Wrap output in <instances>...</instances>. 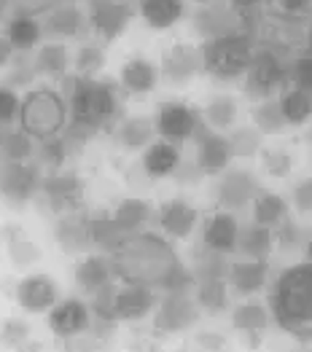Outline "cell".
I'll list each match as a JSON object with an SVG mask.
<instances>
[{
    "label": "cell",
    "mask_w": 312,
    "mask_h": 352,
    "mask_svg": "<svg viewBox=\"0 0 312 352\" xmlns=\"http://www.w3.org/2000/svg\"><path fill=\"white\" fill-rule=\"evenodd\" d=\"M114 274L121 283H135L145 288H165L167 294H189L197 277L178 261L167 239L159 234H129L111 253Z\"/></svg>",
    "instance_id": "6da1fadb"
},
{
    "label": "cell",
    "mask_w": 312,
    "mask_h": 352,
    "mask_svg": "<svg viewBox=\"0 0 312 352\" xmlns=\"http://www.w3.org/2000/svg\"><path fill=\"white\" fill-rule=\"evenodd\" d=\"M269 304L283 331L312 342V264L285 269L272 288Z\"/></svg>",
    "instance_id": "7a4b0ae2"
},
{
    "label": "cell",
    "mask_w": 312,
    "mask_h": 352,
    "mask_svg": "<svg viewBox=\"0 0 312 352\" xmlns=\"http://www.w3.org/2000/svg\"><path fill=\"white\" fill-rule=\"evenodd\" d=\"M62 94L67 100L70 121L89 132L108 126L118 113V94L108 81H97L86 76H67L62 78Z\"/></svg>",
    "instance_id": "3957f363"
},
{
    "label": "cell",
    "mask_w": 312,
    "mask_h": 352,
    "mask_svg": "<svg viewBox=\"0 0 312 352\" xmlns=\"http://www.w3.org/2000/svg\"><path fill=\"white\" fill-rule=\"evenodd\" d=\"M70 111H67V100L65 94L52 87L32 89L28 97L22 100V111H19V126L28 132L32 140H46V138H57L67 129Z\"/></svg>",
    "instance_id": "277c9868"
},
{
    "label": "cell",
    "mask_w": 312,
    "mask_h": 352,
    "mask_svg": "<svg viewBox=\"0 0 312 352\" xmlns=\"http://www.w3.org/2000/svg\"><path fill=\"white\" fill-rule=\"evenodd\" d=\"M253 41L242 32H224L207 38L202 46V70L218 81L242 78L253 62Z\"/></svg>",
    "instance_id": "5b68a950"
},
{
    "label": "cell",
    "mask_w": 312,
    "mask_h": 352,
    "mask_svg": "<svg viewBox=\"0 0 312 352\" xmlns=\"http://www.w3.org/2000/svg\"><path fill=\"white\" fill-rule=\"evenodd\" d=\"M288 78V67L272 49H261L245 73V94L253 100H269Z\"/></svg>",
    "instance_id": "8992f818"
},
{
    "label": "cell",
    "mask_w": 312,
    "mask_h": 352,
    "mask_svg": "<svg viewBox=\"0 0 312 352\" xmlns=\"http://www.w3.org/2000/svg\"><path fill=\"white\" fill-rule=\"evenodd\" d=\"M156 135L167 143H186L191 138L199 135V111L194 105H186V102H178V100H170V102H162L156 108Z\"/></svg>",
    "instance_id": "52a82bcc"
},
{
    "label": "cell",
    "mask_w": 312,
    "mask_h": 352,
    "mask_svg": "<svg viewBox=\"0 0 312 352\" xmlns=\"http://www.w3.org/2000/svg\"><path fill=\"white\" fill-rule=\"evenodd\" d=\"M41 173L35 164L30 162H3L0 164V194L14 202V205H25L41 191Z\"/></svg>",
    "instance_id": "ba28073f"
},
{
    "label": "cell",
    "mask_w": 312,
    "mask_h": 352,
    "mask_svg": "<svg viewBox=\"0 0 312 352\" xmlns=\"http://www.w3.org/2000/svg\"><path fill=\"white\" fill-rule=\"evenodd\" d=\"M41 191L46 197L49 207L54 212H76L84 202V183L76 173H59L54 170L49 177H43Z\"/></svg>",
    "instance_id": "9c48e42d"
},
{
    "label": "cell",
    "mask_w": 312,
    "mask_h": 352,
    "mask_svg": "<svg viewBox=\"0 0 312 352\" xmlns=\"http://www.w3.org/2000/svg\"><path fill=\"white\" fill-rule=\"evenodd\" d=\"M92 325V309L81 298H65L49 312V328L57 339H73L89 331Z\"/></svg>",
    "instance_id": "30bf717a"
},
{
    "label": "cell",
    "mask_w": 312,
    "mask_h": 352,
    "mask_svg": "<svg viewBox=\"0 0 312 352\" xmlns=\"http://www.w3.org/2000/svg\"><path fill=\"white\" fill-rule=\"evenodd\" d=\"M17 301L22 304V309H28L32 315L52 312L59 301L57 283L49 274H28L17 285Z\"/></svg>",
    "instance_id": "8fae6325"
},
{
    "label": "cell",
    "mask_w": 312,
    "mask_h": 352,
    "mask_svg": "<svg viewBox=\"0 0 312 352\" xmlns=\"http://www.w3.org/2000/svg\"><path fill=\"white\" fill-rule=\"evenodd\" d=\"M116 320H127L135 323L143 320L145 315H151L159 307V298L154 294V288L135 285V283H124L121 288H116Z\"/></svg>",
    "instance_id": "7c38bea8"
},
{
    "label": "cell",
    "mask_w": 312,
    "mask_h": 352,
    "mask_svg": "<svg viewBox=\"0 0 312 352\" xmlns=\"http://www.w3.org/2000/svg\"><path fill=\"white\" fill-rule=\"evenodd\" d=\"M132 11L124 0H89V25L103 41H114L127 28Z\"/></svg>",
    "instance_id": "4fadbf2b"
},
{
    "label": "cell",
    "mask_w": 312,
    "mask_h": 352,
    "mask_svg": "<svg viewBox=\"0 0 312 352\" xmlns=\"http://www.w3.org/2000/svg\"><path fill=\"white\" fill-rule=\"evenodd\" d=\"M199 318L197 301L189 294H167V298L156 307V328L165 333H178L194 325Z\"/></svg>",
    "instance_id": "5bb4252c"
},
{
    "label": "cell",
    "mask_w": 312,
    "mask_h": 352,
    "mask_svg": "<svg viewBox=\"0 0 312 352\" xmlns=\"http://www.w3.org/2000/svg\"><path fill=\"white\" fill-rule=\"evenodd\" d=\"M237 239H240V223L229 210L216 212V215L207 218L205 234H202L205 250L218 253V256H229V253L237 250Z\"/></svg>",
    "instance_id": "9a60e30c"
},
{
    "label": "cell",
    "mask_w": 312,
    "mask_h": 352,
    "mask_svg": "<svg viewBox=\"0 0 312 352\" xmlns=\"http://www.w3.org/2000/svg\"><path fill=\"white\" fill-rule=\"evenodd\" d=\"M156 221H159V229L172 239H186L197 229L199 223V212L194 205H189L186 199H170L159 207L156 212Z\"/></svg>",
    "instance_id": "2e32d148"
},
{
    "label": "cell",
    "mask_w": 312,
    "mask_h": 352,
    "mask_svg": "<svg viewBox=\"0 0 312 352\" xmlns=\"http://www.w3.org/2000/svg\"><path fill=\"white\" fill-rule=\"evenodd\" d=\"M234 159L231 143L224 135L205 132L197 143V170L202 175H221L227 173L229 162Z\"/></svg>",
    "instance_id": "e0dca14e"
},
{
    "label": "cell",
    "mask_w": 312,
    "mask_h": 352,
    "mask_svg": "<svg viewBox=\"0 0 312 352\" xmlns=\"http://www.w3.org/2000/svg\"><path fill=\"white\" fill-rule=\"evenodd\" d=\"M256 194H258V183L245 170H231L218 183V202L221 207H227L229 212L242 210L251 199H256Z\"/></svg>",
    "instance_id": "ac0fdd59"
},
{
    "label": "cell",
    "mask_w": 312,
    "mask_h": 352,
    "mask_svg": "<svg viewBox=\"0 0 312 352\" xmlns=\"http://www.w3.org/2000/svg\"><path fill=\"white\" fill-rule=\"evenodd\" d=\"M267 277H269V266L267 261H237V264H229V285L234 288V294L240 296H253L258 294L264 285H267Z\"/></svg>",
    "instance_id": "d6986e66"
},
{
    "label": "cell",
    "mask_w": 312,
    "mask_h": 352,
    "mask_svg": "<svg viewBox=\"0 0 312 352\" xmlns=\"http://www.w3.org/2000/svg\"><path fill=\"white\" fill-rule=\"evenodd\" d=\"M159 84V67L145 57H132L121 65V87L129 94H151Z\"/></svg>",
    "instance_id": "ffe728a7"
},
{
    "label": "cell",
    "mask_w": 312,
    "mask_h": 352,
    "mask_svg": "<svg viewBox=\"0 0 312 352\" xmlns=\"http://www.w3.org/2000/svg\"><path fill=\"white\" fill-rule=\"evenodd\" d=\"M162 70L170 81H189L191 76H197L202 70V49L189 46V43H178L165 54Z\"/></svg>",
    "instance_id": "44dd1931"
},
{
    "label": "cell",
    "mask_w": 312,
    "mask_h": 352,
    "mask_svg": "<svg viewBox=\"0 0 312 352\" xmlns=\"http://www.w3.org/2000/svg\"><path fill=\"white\" fill-rule=\"evenodd\" d=\"M114 264H111V256H86L76 266V285L84 291V294H97L100 288L111 285L114 280Z\"/></svg>",
    "instance_id": "7402d4cb"
},
{
    "label": "cell",
    "mask_w": 312,
    "mask_h": 352,
    "mask_svg": "<svg viewBox=\"0 0 312 352\" xmlns=\"http://www.w3.org/2000/svg\"><path fill=\"white\" fill-rule=\"evenodd\" d=\"M138 11L148 28L167 30L186 16V0H138Z\"/></svg>",
    "instance_id": "603a6c76"
},
{
    "label": "cell",
    "mask_w": 312,
    "mask_h": 352,
    "mask_svg": "<svg viewBox=\"0 0 312 352\" xmlns=\"http://www.w3.org/2000/svg\"><path fill=\"white\" fill-rule=\"evenodd\" d=\"M57 242L67 253H81L84 248H89L92 245L89 215H79V210L76 212H65L62 221L57 223Z\"/></svg>",
    "instance_id": "cb8c5ba5"
},
{
    "label": "cell",
    "mask_w": 312,
    "mask_h": 352,
    "mask_svg": "<svg viewBox=\"0 0 312 352\" xmlns=\"http://www.w3.org/2000/svg\"><path fill=\"white\" fill-rule=\"evenodd\" d=\"M178 167H180V151L175 143L156 140L143 153V170L151 177H167L172 173H178Z\"/></svg>",
    "instance_id": "d4e9b609"
},
{
    "label": "cell",
    "mask_w": 312,
    "mask_h": 352,
    "mask_svg": "<svg viewBox=\"0 0 312 352\" xmlns=\"http://www.w3.org/2000/svg\"><path fill=\"white\" fill-rule=\"evenodd\" d=\"M154 135H156V124L145 116L124 118L116 126V143L127 151H145L154 143Z\"/></svg>",
    "instance_id": "484cf974"
},
{
    "label": "cell",
    "mask_w": 312,
    "mask_h": 352,
    "mask_svg": "<svg viewBox=\"0 0 312 352\" xmlns=\"http://www.w3.org/2000/svg\"><path fill=\"white\" fill-rule=\"evenodd\" d=\"M86 25V16L81 14L79 6L73 3H62L57 8H52L46 14V22H43V30L49 35H59V38H76Z\"/></svg>",
    "instance_id": "4316f807"
},
{
    "label": "cell",
    "mask_w": 312,
    "mask_h": 352,
    "mask_svg": "<svg viewBox=\"0 0 312 352\" xmlns=\"http://www.w3.org/2000/svg\"><path fill=\"white\" fill-rule=\"evenodd\" d=\"M43 35V22H38L35 16L30 14H14L8 22H6V38L11 41V46L17 52H30L38 46Z\"/></svg>",
    "instance_id": "83f0119b"
},
{
    "label": "cell",
    "mask_w": 312,
    "mask_h": 352,
    "mask_svg": "<svg viewBox=\"0 0 312 352\" xmlns=\"http://www.w3.org/2000/svg\"><path fill=\"white\" fill-rule=\"evenodd\" d=\"M275 248V232L267 226L251 223L245 229H240V239H237V250L242 256H248L251 261H267L269 253Z\"/></svg>",
    "instance_id": "f1b7e54d"
},
{
    "label": "cell",
    "mask_w": 312,
    "mask_h": 352,
    "mask_svg": "<svg viewBox=\"0 0 312 352\" xmlns=\"http://www.w3.org/2000/svg\"><path fill=\"white\" fill-rule=\"evenodd\" d=\"M231 323H234V328H237L240 333L248 336L251 344H258L261 336H264V331H267L269 318H267V309H264L258 301H245V304H240V307L231 312Z\"/></svg>",
    "instance_id": "f546056e"
},
{
    "label": "cell",
    "mask_w": 312,
    "mask_h": 352,
    "mask_svg": "<svg viewBox=\"0 0 312 352\" xmlns=\"http://www.w3.org/2000/svg\"><path fill=\"white\" fill-rule=\"evenodd\" d=\"M35 73L38 76H46V78H54V81H62L67 78V67H70V54L62 43H46L38 49L35 54Z\"/></svg>",
    "instance_id": "4dcf8cb0"
},
{
    "label": "cell",
    "mask_w": 312,
    "mask_h": 352,
    "mask_svg": "<svg viewBox=\"0 0 312 352\" xmlns=\"http://www.w3.org/2000/svg\"><path fill=\"white\" fill-rule=\"evenodd\" d=\"M288 218V205L280 194H272V191H258L253 199V223L258 226H267V229H278Z\"/></svg>",
    "instance_id": "1f68e13d"
},
{
    "label": "cell",
    "mask_w": 312,
    "mask_h": 352,
    "mask_svg": "<svg viewBox=\"0 0 312 352\" xmlns=\"http://www.w3.org/2000/svg\"><path fill=\"white\" fill-rule=\"evenodd\" d=\"M35 153V140L19 126L0 129V159L3 162H30Z\"/></svg>",
    "instance_id": "d6a6232c"
},
{
    "label": "cell",
    "mask_w": 312,
    "mask_h": 352,
    "mask_svg": "<svg viewBox=\"0 0 312 352\" xmlns=\"http://www.w3.org/2000/svg\"><path fill=\"white\" fill-rule=\"evenodd\" d=\"M280 111H283L285 124L291 126H302L312 121V91H304L299 87L288 89L280 97Z\"/></svg>",
    "instance_id": "836d02e7"
},
{
    "label": "cell",
    "mask_w": 312,
    "mask_h": 352,
    "mask_svg": "<svg viewBox=\"0 0 312 352\" xmlns=\"http://www.w3.org/2000/svg\"><path fill=\"white\" fill-rule=\"evenodd\" d=\"M89 232H92V245L103 248L108 256L114 253L116 248L121 245V239H124V234L116 226L114 212H94V215H89Z\"/></svg>",
    "instance_id": "e575fe53"
},
{
    "label": "cell",
    "mask_w": 312,
    "mask_h": 352,
    "mask_svg": "<svg viewBox=\"0 0 312 352\" xmlns=\"http://www.w3.org/2000/svg\"><path fill=\"white\" fill-rule=\"evenodd\" d=\"M151 218V207L145 205L143 199H124L121 205L114 210V221L118 226V232L124 236L138 234L141 226Z\"/></svg>",
    "instance_id": "d590c367"
},
{
    "label": "cell",
    "mask_w": 312,
    "mask_h": 352,
    "mask_svg": "<svg viewBox=\"0 0 312 352\" xmlns=\"http://www.w3.org/2000/svg\"><path fill=\"white\" fill-rule=\"evenodd\" d=\"M202 113L213 129H231L237 121V100L231 94H216L207 100Z\"/></svg>",
    "instance_id": "8d00e7d4"
},
{
    "label": "cell",
    "mask_w": 312,
    "mask_h": 352,
    "mask_svg": "<svg viewBox=\"0 0 312 352\" xmlns=\"http://www.w3.org/2000/svg\"><path fill=\"white\" fill-rule=\"evenodd\" d=\"M229 304L227 280H197V307L210 315L224 312Z\"/></svg>",
    "instance_id": "74e56055"
},
{
    "label": "cell",
    "mask_w": 312,
    "mask_h": 352,
    "mask_svg": "<svg viewBox=\"0 0 312 352\" xmlns=\"http://www.w3.org/2000/svg\"><path fill=\"white\" fill-rule=\"evenodd\" d=\"M253 124L261 135H275L285 126L283 111H280V100H261L253 108Z\"/></svg>",
    "instance_id": "f35d334b"
},
{
    "label": "cell",
    "mask_w": 312,
    "mask_h": 352,
    "mask_svg": "<svg viewBox=\"0 0 312 352\" xmlns=\"http://www.w3.org/2000/svg\"><path fill=\"white\" fill-rule=\"evenodd\" d=\"M105 65V52L100 43L89 41L84 46H79L76 52V76H86V78H94V73Z\"/></svg>",
    "instance_id": "ab89813d"
},
{
    "label": "cell",
    "mask_w": 312,
    "mask_h": 352,
    "mask_svg": "<svg viewBox=\"0 0 312 352\" xmlns=\"http://www.w3.org/2000/svg\"><path fill=\"white\" fill-rule=\"evenodd\" d=\"M67 159V138L65 135H57V138H46L38 143V162L52 167V170H59Z\"/></svg>",
    "instance_id": "60d3db41"
},
{
    "label": "cell",
    "mask_w": 312,
    "mask_h": 352,
    "mask_svg": "<svg viewBox=\"0 0 312 352\" xmlns=\"http://www.w3.org/2000/svg\"><path fill=\"white\" fill-rule=\"evenodd\" d=\"M8 250H11V258L17 266H28L38 258V248L30 242V236L22 229H8Z\"/></svg>",
    "instance_id": "b9f144b4"
},
{
    "label": "cell",
    "mask_w": 312,
    "mask_h": 352,
    "mask_svg": "<svg viewBox=\"0 0 312 352\" xmlns=\"http://www.w3.org/2000/svg\"><path fill=\"white\" fill-rule=\"evenodd\" d=\"M229 143H231V153H234V156L251 159V156H256V153L261 151V132H258V129H251V126L237 129V132H231Z\"/></svg>",
    "instance_id": "7bdbcfd3"
},
{
    "label": "cell",
    "mask_w": 312,
    "mask_h": 352,
    "mask_svg": "<svg viewBox=\"0 0 312 352\" xmlns=\"http://www.w3.org/2000/svg\"><path fill=\"white\" fill-rule=\"evenodd\" d=\"M19 111H22V100L17 94V89L0 87V129H8L19 121Z\"/></svg>",
    "instance_id": "ee69618b"
},
{
    "label": "cell",
    "mask_w": 312,
    "mask_h": 352,
    "mask_svg": "<svg viewBox=\"0 0 312 352\" xmlns=\"http://www.w3.org/2000/svg\"><path fill=\"white\" fill-rule=\"evenodd\" d=\"M116 288L114 285H105V288H100L97 294H92V304H89V309L103 320V323H114L116 320Z\"/></svg>",
    "instance_id": "f6af8a7d"
},
{
    "label": "cell",
    "mask_w": 312,
    "mask_h": 352,
    "mask_svg": "<svg viewBox=\"0 0 312 352\" xmlns=\"http://www.w3.org/2000/svg\"><path fill=\"white\" fill-rule=\"evenodd\" d=\"M291 167H293V159H291L288 151H283V148L264 151V170L272 177H285L291 173Z\"/></svg>",
    "instance_id": "bcb514c9"
},
{
    "label": "cell",
    "mask_w": 312,
    "mask_h": 352,
    "mask_svg": "<svg viewBox=\"0 0 312 352\" xmlns=\"http://www.w3.org/2000/svg\"><path fill=\"white\" fill-rule=\"evenodd\" d=\"M275 242H278L283 250H296V248L304 242V234H302V229H299L296 221H288V218H285L283 223L275 229Z\"/></svg>",
    "instance_id": "7dc6e473"
},
{
    "label": "cell",
    "mask_w": 312,
    "mask_h": 352,
    "mask_svg": "<svg viewBox=\"0 0 312 352\" xmlns=\"http://www.w3.org/2000/svg\"><path fill=\"white\" fill-rule=\"evenodd\" d=\"M291 78L293 84L304 91H312V52L310 54H302V57L293 62L291 67Z\"/></svg>",
    "instance_id": "c3c4849f"
},
{
    "label": "cell",
    "mask_w": 312,
    "mask_h": 352,
    "mask_svg": "<svg viewBox=\"0 0 312 352\" xmlns=\"http://www.w3.org/2000/svg\"><path fill=\"white\" fill-rule=\"evenodd\" d=\"M62 3H70V0H11L17 14H30V16H35L38 11H52Z\"/></svg>",
    "instance_id": "681fc988"
},
{
    "label": "cell",
    "mask_w": 312,
    "mask_h": 352,
    "mask_svg": "<svg viewBox=\"0 0 312 352\" xmlns=\"http://www.w3.org/2000/svg\"><path fill=\"white\" fill-rule=\"evenodd\" d=\"M293 205L304 215L312 212V177H304V180H299L293 186Z\"/></svg>",
    "instance_id": "f907efd6"
},
{
    "label": "cell",
    "mask_w": 312,
    "mask_h": 352,
    "mask_svg": "<svg viewBox=\"0 0 312 352\" xmlns=\"http://www.w3.org/2000/svg\"><path fill=\"white\" fill-rule=\"evenodd\" d=\"M28 336H30V331L22 320H6V325H3V339H6L11 347L19 350V347L28 342Z\"/></svg>",
    "instance_id": "816d5d0a"
},
{
    "label": "cell",
    "mask_w": 312,
    "mask_h": 352,
    "mask_svg": "<svg viewBox=\"0 0 312 352\" xmlns=\"http://www.w3.org/2000/svg\"><path fill=\"white\" fill-rule=\"evenodd\" d=\"M280 8L291 16H302L312 8V0H280Z\"/></svg>",
    "instance_id": "f5cc1de1"
},
{
    "label": "cell",
    "mask_w": 312,
    "mask_h": 352,
    "mask_svg": "<svg viewBox=\"0 0 312 352\" xmlns=\"http://www.w3.org/2000/svg\"><path fill=\"white\" fill-rule=\"evenodd\" d=\"M197 344L205 352H221L224 350V339H221V336H216V333H202V336L197 339Z\"/></svg>",
    "instance_id": "db71d44e"
},
{
    "label": "cell",
    "mask_w": 312,
    "mask_h": 352,
    "mask_svg": "<svg viewBox=\"0 0 312 352\" xmlns=\"http://www.w3.org/2000/svg\"><path fill=\"white\" fill-rule=\"evenodd\" d=\"M14 54H17V49L11 46V41L6 35H0V67H8L14 62Z\"/></svg>",
    "instance_id": "11a10c76"
},
{
    "label": "cell",
    "mask_w": 312,
    "mask_h": 352,
    "mask_svg": "<svg viewBox=\"0 0 312 352\" xmlns=\"http://www.w3.org/2000/svg\"><path fill=\"white\" fill-rule=\"evenodd\" d=\"M229 3H231V8H234L237 14H253L264 0H229Z\"/></svg>",
    "instance_id": "9f6ffc18"
},
{
    "label": "cell",
    "mask_w": 312,
    "mask_h": 352,
    "mask_svg": "<svg viewBox=\"0 0 312 352\" xmlns=\"http://www.w3.org/2000/svg\"><path fill=\"white\" fill-rule=\"evenodd\" d=\"M307 258H310V264H312V234L307 236Z\"/></svg>",
    "instance_id": "6f0895ef"
},
{
    "label": "cell",
    "mask_w": 312,
    "mask_h": 352,
    "mask_svg": "<svg viewBox=\"0 0 312 352\" xmlns=\"http://www.w3.org/2000/svg\"><path fill=\"white\" fill-rule=\"evenodd\" d=\"M11 6V0H0V16H3V11Z\"/></svg>",
    "instance_id": "680465c9"
},
{
    "label": "cell",
    "mask_w": 312,
    "mask_h": 352,
    "mask_svg": "<svg viewBox=\"0 0 312 352\" xmlns=\"http://www.w3.org/2000/svg\"><path fill=\"white\" fill-rule=\"evenodd\" d=\"M194 3H199V6H210L213 0H194Z\"/></svg>",
    "instance_id": "91938a15"
},
{
    "label": "cell",
    "mask_w": 312,
    "mask_h": 352,
    "mask_svg": "<svg viewBox=\"0 0 312 352\" xmlns=\"http://www.w3.org/2000/svg\"><path fill=\"white\" fill-rule=\"evenodd\" d=\"M307 43H310V52H312V28H310V32H307Z\"/></svg>",
    "instance_id": "94428289"
},
{
    "label": "cell",
    "mask_w": 312,
    "mask_h": 352,
    "mask_svg": "<svg viewBox=\"0 0 312 352\" xmlns=\"http://www.w3.org/2000/svg\"><path fill=\"white\" fill-rule=\"evenodd\" d=\"M310 143H312V126H310Z\"/></svg>",
    "instance_id": "6125c7cd"
}]
</instances>
